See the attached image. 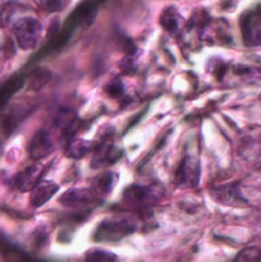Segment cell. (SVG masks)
<instances>
[{
    "label": "cell",
    "mask_w": 261,
    "mask_h": 262,
    "mask_svg": "<svg viewBox=\"0 0 261 262\" xmlns=\"http://www.w3.org/2000/svg\"><path fill=\"white\" fill-rule=\"evenodd\" d=\"M76 119V115H74V113L72 110L61 109L59 110L55 117V124L56 127L61 128L63 130H69V128L73 127Z\"/></svg>",
    "instance_id": "cell-12"
},
{
    "label": "cell",
    "mask_w": 261,
    "mask_h": 262,
    "mask_svg": "<svg viewBox=\"0 0 261 262\" xmlns=\"http://www.w3.org/2000/svg\"><path fill=\"white\" fill-rule=\"evenodd\" d=\"M136 230V223L128 217H113L104 220L95 233L97 241H119Z\"/></svg>",
    "instance_id": "cell-2"
},
{
    "label": "cell",
    "mask_w": 261,
    "mask_h": 262,
    "mask_svg": "<svg viewBox=\"0 0 261 262\" xmlns=\"http://www.w3.org/2000/svg\"><path fill=\"white\" fill-rule=\"evenodd\" d=\"M261 258V250L258 247L245 248L237 256V260L241 261H257Z\"/></svg>",
    "instance_id": "cell-15"
},
{
    "label": "cell",
    "mask_w": 261,
    "mask_h": 262,
    "mask_svg": "<svg viewBox=\"0 0 261 262\" xmlns=\"http://www.w3.org/2000/svg\"><path fill=\"white\" fill-rule=\"evenodd\" d=\"M63 5V0H46V2H44V8L48 9L49 12H56V10L61 9Z\"/></svg>",
    "instance_id": "cell-17"
},
{
    "label": "cell",
    "mask_w": 261,
    "mask_h": 262,
    "mask_svg": "<svg viewBox=\"0 0 261 262\" xmlns=\"http://www.w3.org/2000/svg\"><path fill=\"white\" fill-rule=\"evenodd\" d=\"M54 151V142L51 140L50 135L46 130H38L35 136H33L32 141L28 147V152L33 160H41V159L46 158L50 155Z\"/></svg>",
    "instance_id": "cell-4"
},
{
    "label": "cell",
    "mask_w": 261,
    "mask_h": 262,
    "mask_svg": "<svg viewBox=\"0 0 261 262\" xmlns=\"http://www.w3.org/2000/svg\"><path fill=\"white\" fill-rule=\"evenodd\" d=\"M17 42L23 50H32L40 42L42 36V25L35 18H22L13 27Z\"/></svg>",
    "instance_id": "cell-1"
},
{
    "label": "cell",
    "mask_w": 261,
    "mask_h": 262,
    "mask_svg": "<svg viewBox=\"0 0 261 262\" xmlns=\"http://www.w3.org/2000/svg\"><path fill=\"white\" fill-rule=\"evenodd\" d=\"M59 191V186L54 182L49 181H40L37 186L31 191V205L35 209L44 206L49 200L53 199L54 194Z\"/></svg>",
    "instance_id": "cell-8"
},
{
    "label": "cell",
    "mask_w": 261,
    "mask_h": 262,
    "mask_svg": "<svg viewBox=\"0 0 261 262\" xmlns=\"http://www.w3.org/2000/svg\"><path fill=\"white\" fill-rule=\"evenodd\" d=\"M94 148V143L84 140H74L68 146V156L73 159H81L86 156Z\"/></svg>",
    "instance_id": "cell-11"
},
{
    "label": "cell",
    "mask_w": 261,
    "mask_h": 262,
    "mask_svg": "<svg viewBox=\"0 0 261 262\" xmlns=\"http://www.w3.org/2000/svg\"><path fill=\"white\" fill-rule=\"evenodd\" d=\"M242 36L247 45H261V7L242 17Z\"/></svg>",
    "instance_id": "cell-3"
},
{
    "label": "cell",
    "mask_w": 261,
    "mask_h": 262,
    "mask_svg": "<svg viewBox=\"0 0 261 262\" xmlns=\"http://www.w3.org/2000/svg\"><path fill=\"white\" fill-rule=\"evenodd\" d=\"M117 183V176L112 171L100 174L97 178H95L94 183L91 186V192L96 197H105L112 192Z\"/></svg>",
    "instance_id": "cell-10"
},
{
    "label": "cell",
    "mask_w": 261,
    "mask_h": 262,
    "mask_svg": "<svg viewBox=\"0 0 261 262\" xmlns=\"http://www.w3.org/2000/svg\"><path fill=\"white\" fill-rule=\"evenodd\" d=\"M155 199V191H153V188H150V187L143 186H132L124 194L125 201L138 207H145L147 205H151V200Z\"/></svg>",
    "instance_id": "cell-9"
},
{
    "label": "cell",
    "mask_w": 261,
    "mask_h": 262,
    "mask_svg": "<svg viewBox=\"0 0 261 262\" xmlns=\"http://www.w3.org/2000/svg\"><path fill=\"white\" fill-rule=\"evenodd\" d=\"M94 193L87 189H78L73 188L69 191L64 192L60 197V204L66 207H71V209H78V207L87 206L94 201Z\"/></svg>",
    "instance_id": "cell-7"
},
{
    "label": "cell",
    "mask_w": 261,
    "mask_h": 262,
    "mask_svg": "<svg viewBox=\"0 0 261 262\" xmlns=\"http://www.w3.org/2000/svg\"><path fill=\"white\" fill-rule=\"evenodd\" d=\"M200 178V165L199 161L194 160L191 156L183 159L178 171H177V182L184 186L194 187L199 183Z\"/></svg>",
    "instance_id": "cell-5"
},
{
    "label": "cell",
    "mask_w": 261,
    "mask_h": 262,
    "mask_svg": "<svg viewBox=\"0 0 261 262\" xmlns=\"http://www.w3.org/2000/svg\"><path fill=\"white\" fill-rule=\"evenodd\" d=\"M51 72L48 69H37L31 76V89L32 90H40L41 87L45 86L49 81H50Z\"/></svg>",
    "instance_id": "cell-13"
},
{
    "label": "cell",
    "mask_w": 261,
    "mask_h": 262,
    "mask_svg": "<svg viewBox=\"0 0 261 262\" xmlns=\"http://www.w3.org/2000/svg\"><path fill=\"white\" fill-rule=\"evenodd\" d=\"M87 260H92V261H113L117 260L113 253L107 252V251L104 250H99V248H94V250L87 251Z\"/></svg>",
    "instance_id": "cell-14"
},
{
    "label": "cell",
    "mask_w": 261,
    "mask_h": 262,
    "mask_svg": "<svg viewBox=\"0 0 261 262\" xmlns=\"http://www.w3.org/2000/svg\"><path fill=\"white\" fill-rule=\"evenodd\" d=\"M161 20H163L161 23L164 25V28H166V30L176 31L177 28H178V19H177V17L173 14V12H171V10L170 12L164 13Z\"/></svg>",
    "instance_id": "cell-16"
},
{
    "label": "cell",
    "mask_w": 261,
    "mask_h": 262,
    "mask_svg": "<svg viewBox=\"0 0 261 262\" xmlns=\"http://www.w3.org/2000/svg\"><path fill=\"white\" fill-rule=\"evenodd\" d=\"M44 176V168L40 164L30 166L22 173H19L15 178V188L19 189L20 192H30L37 186L38 182L41 181Z\"/></svg>",
    "instance_id": "cell-6"
}]
</instances>
